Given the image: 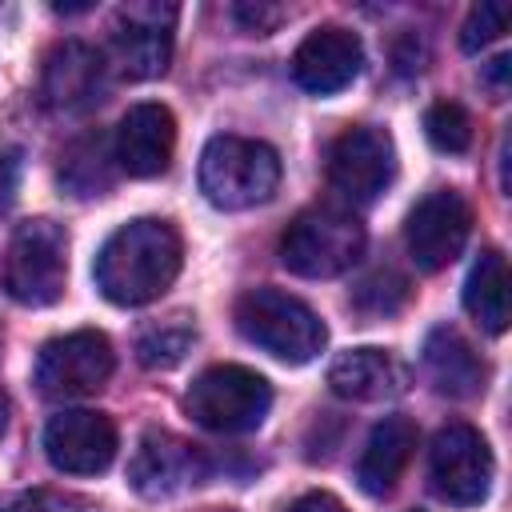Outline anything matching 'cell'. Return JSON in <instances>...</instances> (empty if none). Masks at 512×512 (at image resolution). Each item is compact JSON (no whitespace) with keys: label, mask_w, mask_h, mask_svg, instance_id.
<instances>
[{"label":"cell","mask_w":512,"mask_h":512,"mask_svg":"<svg viewBox=\"0 0 512 512\" xmlns=\"http://www.w3.org/2000/svg\"><path fill=\"white\" fill-rule=\"evenodd\" d=\"M180 232L168 220H128L120 224L104 248L96 252L92 276L96 288L104 292V300L120 304V308H140L148 300H156L180 272Z\"/></svg>","instance_id":"obj_1"},{"label":"cell","mask_w":512,"mask_h":512,"mask_svg":"<svg viewBox=\"0 0 512 512\" xmlns=\"http://www.w3.org/2000/svg\"><path fill=\"white\" fill-rule=\"evenodd\" d=\"M280 184V156L264 140L212 136L200 156V192L224 212H244L272 200Z\"/></svg>","instance_id":"obj_2"},{"label":"cell","mask_w":512,"mask_h":512,"mask_svg":"<svg viewBox=\"0 0 512 512\" xmlns=\"http://www.w3.org/2000/svg\"><path fill=\"white\" fill-rule=\"evenodd\" d=\"M236 328L244 332V340H252L256 348H264L268 356L284 364H308L312 356H320L328 340L324 320L304 300L276 292V288H256L240 296Z\"/></svg>","instance_id":"obj_3"},{"label":"cell","mask_w":512,"mask_h":512,"mask_svg":"<svg viewBox=\"0 0 512 512\" xmlns=\"http://www.w3.org/2000/svg\"><path fill=\"white\" fill-rule=\"evenodd\" d=\"M68 236L52 220H28L12 232L0 256V288L28 308H48L64 296Z\"/></svg>","instance_id":"obj_4"},{"label":"cell","mask_w":512,"mask_h":512,"mask_svg":"<svg viewBox=\"0 0 512 512\" xmlns=\"http://www.w3.org/2000/svg\"><path fill=\"white\" fill-rule=\"evenodd\" d=\"M360 252H364V224L332 204L300 212L280 240L284 268L308 280H328L348 272L360 260Z\"/></svg>","instance_id":"obj_5"},{"label":"cell","mask_w":512,"mask_h":512,"mask_svg":"<svg viewBox=\"0 0 512 512\" xmlns=\"http://www.w3.org/2000/svg\"><path fill=\"white\" fill-rule=\"evenodd\" d=\"M184 408L200 428H212L224 436L252 432L264 424L272 408V388L260 372L244 364H212L192 380Z\"/></svg>","instance_id":"obj_6"},{"label":"cell","mask_w":512,"mask_h":512,"mask_svg":"<svg viewBox=\"0 0 512 512\" xmlns=\"http://www.w3.org/2000/svg\"><path fill=\"white\" fill-rule=\"evenodd\" d=\"M112 376V344L96 328H76L48 340L36 356V388L52 400H76L104 388Z\"/></svg>","instance_id":"obj_7"},{"label":"cell","mask_w":512,"mask_h":512,"mask_svg":"<svg viewBox=\"0 0 512 512\" xmlns=\"http://www.w3.org/2000/svg\"><path fill=\"white\" fill-rule=\"evenodd\" d=\"M428 472H432V488L440 500L456 504V508H472L488 496L492 488V452L488 440L472 428V424H444L432 440L428 452Z\"/></svg>","instance_id":"obj_8"},{"label":"cell","mask_w":512,"mask_h":512,"mask_svg":"<svg viewBox=\"0 0 512 512\" xmlns=\"http://www.w3.org/2000/svg\"><path fill=\"white\" fill-rule=\"evenodd\" d=\"M468 232H472L468 200L460 192H452V188H436L408 212L404 244H408V256L416 260V268L440 272L460 256Z\"/></svg>","instance_id":"obj_9"},{"label":"cell","mask_w":512,"mask_h":512,"mask_svg":"<svg viewBox=\"0 0 512 512\" xmlns=\"http://www.w3.org/2000/svg\"><path fill=\"white\" fill-rule=\"evenodd\" d=\"M396 176V148L384 128H348L328 152V180L348 200H376Z\"/></svg>","instance_id":"obj_10"},{"label":"cell","mask_w":512,"mask_h":512,"mask_svg":"<svg viewBox=\"0 0 512 512\" xmlns=\"http://www.w3.org/2000/svg\"><path fill=\"white\" fill-rule=\"evenodd\" d=\"M208 476V460L196 444H188L184 436L176 432H144L136 452H132V464H128V484L148 496V500H168L192 484H200Z\"/></svg>","instance_id":"obj_11"},{"label":"cell","mask_w":512,"mask_h":512,"mask_svg":"<svg viewBox=\"0 0 512 512\" xmlns=\"http://www.w3.org/2000/svg\"><path fill=\"white\" fill-rule=\"evenodd\" d=\"M116 424L104 412L72 408L48 420L44 428V452L56 472L68 476H96L116 460Z\"/></svg>","instance_id":"obj_12"},{"label":"cell","mask_w":512,"mask_h":512,"mask_svg":"<svg viewBox=\"0 0 512 512\" xmlns=\"http://www.w3.org/2000/svg\"><path fill=\"white\" fill-rule=\"evenodd\" d=\"M360 68H364L360 36L348 28H336V24L308 32L300 40V48L292 52V80L316 96H332V92L348 88L360 76Z\"/></svg>","instance_id":"obj_13"},{"label":"cell","mask_w":512,"mask_h":512,"mask_svg":"<svg viewBox=\"0 0 512 512\" xmlns=\"http://www.w3.org/2000/svg\"><path fill=\"white\" fill-rule=\"evenodd\" d=\"M104 92V56L80 40H64L48 52L44 60V80H40V96L52 112L60 116H76L88 112Z\"/></svg>","instance_id":"obj_14"},{"label":"cell","mask_w":512,"mask_h":512,"mask_svg":"<svg viewBox=\"0 0 512 512\" xmlns=\"http://www.w3.org/2000/svg\"><path fill=\"white\" fill-rule=\"evenodd\" d=\"M172 148H176V120L164 104L144 100L120 116L112 152L128 176H140V180L160 176L172 164Z\"/></svg>","instance_id":"obj_15"},{"label":"cell","mask_w":512,"mask_h":512,"mask_svg":"<svg viewBox=\"0 0 512 512\" xmlns=\"http://www.w3.org/2000/svg\"><path fill=\"white\" fill-rule=\"evenodd\" d=\"M172 16L176 8H124L112 32V60L128 80H152L172 56Z\"/></svg>","instance_id":"obj_16"},{"label":"cell","mask_w":512,"mask_h":512,"mask_svg":"<svg viewBox=\"0 0 512 512\" xmlns=\"http://www.w3.org/2000/svg\"><path fill=\"white\" fill-rule=\"evenodd\" d=\"M328 384L344 400L376 404V400H392L408 388V368L384 348H352L332 360Z\"/></svg>","instance_id":"obj_17"},{"label":"cell","mask_w":512,"mask_h":512,"mask_svg":"<svg viewBox=\"0 0 512 512\" xmlns=\"http://www.w3.org/2000/svg\"><path fill=\"white\" fill-rule=\"evenodd\" d=\"M412 452H416V424L408 416H384L360 452L356 484L368 496H388L396 488V480L404 476Z\"/></svg>","instance_id":"obj_18"},{"label":"cell","mask_w":512,"mask_h":512,"mask_svg":"<svg viewBox=\"0 0 512 512\" xmlns=\"http://www.w3.org/2000/svg\"><path fill=\"white\" fill-rule=\"evenodd\" d=\"M424 372L436 384V392L456 396V400L476 396L484 388V376H488L480 352L456 328H432L428 332V340H424Z\"/></svg>","instance_id":"obj_19"},{"label":"cell","mask_w":512,"mask_h":512,"mask_svg":"<svg viewBox=\"0 0 512 512\" xmlns=\"http://www.w3.org/2000/svg\"><path fill=\"white\" fill-rule=\"evenodd\" d=\"M464 308L476 316L480 328L496 336L508 328V264L496 248L480 252V260L472 264L464 280Z\"/></svg>","instance_id":"obj_20"},{"label":"cell","mask_w":512,"mask_h":512,"mask_svg":"<svg viewBox=\"0 0 512 512\" xmlns=\"http://www.w3.org/2000/svg\"><path fill=\"white\" fill-rule=\"evenodd\" d=\"M116 152L108 144V136L100 132H88L80 140H72L60 156V184L72 192V196H100L112 176H116Z\"/></svg>","instance_id":"obj_21"},{"label":"cell","mask_w":512,"mask_h":512,"mask_svg":"<svg viewBox=\"0 0 512 512\" xmlns=\"http://www.w3.org/2000/svg\"><path fill=\"white\" fill-rule=\"evenodd\" d=\"M196 344V328L188 316H172L164 324H152L136 340V356L144 368H176Z\"/></svg>","instance_id":"obj_22"},{"label":"cell","mask_w":512,"mask_h":512,"mask_svg":"<svg viewBox=\"0 0 512 512\" xmlns=\"http://www.w3.org/2000/svg\"><path fill=\"white\" fill-rule=\"evenodd\" d=\"M424 136L440 152H468L472 148V116L456 100H440L424 112Z\"/></svg>","instance_id":"obj_23"},{"label":"cell","mask_w":512,"mask_h":512,"mask_svg":"<svg viewBox=\"0 0 512 512\" xmlns=\"http://www.w3.org/2000/svg\"><path fill=\"white\" fill-rule=\"evenodd\" d=\"M508 28V4H476L460 28V48L464 52H480L484 44H492L500 32Z\"/></svg>","instance_id":"obj_24"},{"label":"cell","mask_w":512,"mask_h":512,"mask_svg":"<svg viewBox=\"0 0 512 512\" xmlns=\"http://www.w3.org/2000/svg\"><path fill=\"white\" fill-rule=\"evenodd\" d=\"M408 300V284L396 276V272H376V276H368L360 288H356V304L364 308V312H396L400 304Z\"/></svg>","instance_id":"obj_25"},{"label":"cell","mask_w":512,"mask_h":512,"mask_svg":"<svg viewBox=\"0 0 512 512\" xmlns=\"http://www.w3.org/2000/svg\"><path fill=\"white\" fill-rule=\"evenodd\" d=\"M0 512H96V508L84 496H76V492L32 488V492H20L16 500H8Z\"/></svg>","instance_id":"obj_26"},{"label":"cell","mask_w":512,"mask_h":512,"mask_svg":"<svg viewBox=\"0 0 512 512\" xmlns=\"http://www.w3.org/2000/svg\"><path fill=\"white\" fill-rule=\"evenodd\" d=\"M280 16H284V12H280V8H268V4H240V8H236V20H240L248 32H260V36L272 32V28L280 24Z\"/></svg>","instance_id":"obj_27"},{"label":"cell","mask_w":512,"mask_h":512,"mask_svg":"<svg viewBox=\"0 0 512 512\" xmlns=\"http://www.w3.org/2000/svg\"><path fill=\"white\" fill-rule=\"evenodd\" d=\"M16 184H20V160L16 152H0V212L16 200Z\"/></svg>","instance_id":"obj_28"},{"label":"cell","mask_w":512,"mask_h":512,"mask_svg":"<svg viewBox=\"0 0 512 512\" xmlns=\"http://www.w3.org/2000/svg\"><path fill=\"white\" fill-rule=\"evenodd\" d=\"M284 512H348L332 492H304L300 500H292Z\"/></svg>","instance_id":"obj_29"},{"label":"cell","mask_w":512,"mask_h":512,"mask_svg":"<svg viewBox=\"0 0 512 512\" xmlns=\"http://www.w3.org/2000/svg\"><path fill=\"white\" fill-rule=\"evenodd\" d=\"M508 72H512V56L504 52V56H496V60L484 68V80H488L496 92H504V88H508Z\"/></svg>","instance_id":"obj_30"},{"label":"cell","mask_w":512,"mask_h":512,"mask_svg":"<svg viewBox=\"0 0 512 512\" xmlns=\"http://www.w3.org/2000/svg\"><path fill=\"white\" fill-rule=\"evenodd\" d=\"M8 412H12V404H8V396H4V388H0V432L8 428Z\"/></svg>","instance_id":"obj_31"}]
</instances>
